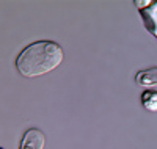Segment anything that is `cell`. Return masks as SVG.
Instances as JSON below:
<instances>
[{"label": "cell", "mask_w": 157, "mask_h": 149, "mask_svg": "<svg viewBox=\"0 0 157 149\" xmlns=\"http://www.w3.org/2000/svg\"><path fill=\"white\" fill-rule=\"evenodd\" d=\"M46 144V135L43 130L32 127L25 130L22 135V140L19 143V149H44Z\"/></svg>", "instance_id": "obj_2"}, {"label": "cell", "mask_w": 157, "mask_h": 149, "mask_svg": "<svg viewBox=\"0 0 157 149\" xmlns=\"http://www.w3.org/2000/svg\"><path fill=\"white\" fill-rule=\"evenodd\" d=\"M135 83L143 88H151L157 85V67L143 69L135 74Z\"/></svg>", "instance_id": "obj_4"}, {"label": "cell", "mask_w": 157, "mask_h": 149, "mask_svg": "<svg viewBox=\"0 0 157 149\" xmlns=\"http://www.w3.org/2000/svg\"><path fill=\"white\" fill-rule=\"evenodd\" d=\"M138 13L143 19L145 29L157 39V0H152L149 6L138 10Z\"/></svg>", "instance_id": "obj_3"}, {"label": "cell", "mask_w": 157, "mask_h": 149, "mask_svg": "<svg viewBox=\"0 0 157 149\" xmlns=\"http://www.w3.org/2000/svg\"><path fill=\"white\" fill-rule=\"evenodd\" d=\"M64 58L63 49L58 43L41 39L24 47L16 57V69L21 75L33 78L57 69Z\"/></svg>", "instance_id": "obj_1"}, {"label": "cell", "mask_w": 157, "mask_h": 149, "mask_svg": "<svg viewBox=\"0 0 157 149\" xmlns=\"http://www.w3.org/2000/svg\"><path fill=\"white\" fill-rule=\"evenodd\" d=\"M0 149H3V147H2V146H0Z\"/></svg>", "instance_id": "obj_7"}, {"label": "cell", "mask_w": 157, "mask_h": 149, "mask_svg": "<svg viewBox=\"0 0 157 149\" xmlns=\"http://www.w3.org/2000/svg\"><path fill=\"white\" fill-rule=\"evenodd\" d=\"M151 2L152 0H135V6L138 8V10H141V8H146V6H149L151 5Z\"/></svg>", "instance_id": "obj_6"}, {"label": "cell", "mask_w": 157, "mask_h": 149, "mask_svg": "<svg viewBox=\"0 0 157 149\" xmlns=\"http://www.w3.org/2000/svg\"><path fill=\"white\" fill-rule=\"evenodd\" d=\"M141 105L148 112L155 113L157 112V91L154 90H145L141 93Z\"/></svg>", "instance_id": "obj_5"}]
</instances>
